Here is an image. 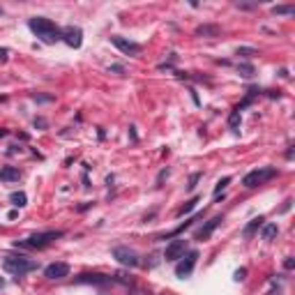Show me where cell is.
I'll use <instances>...</instances> for the list:
<instances>
[{
  "label": "cell",
  "instance_id": "9a60e30c",
  "mask_svg": "<svg viewBox=\"0 0 295 295\" xmlns=\"http://www.w3.org/2000/svg\"><path fill=\"white\" fill-rule=\"evenodd\" d=\"M21 178V171L14 166H5V168H0V180H5V182H12V180H19Z\"/></svg>",
  "mask_w": 295,
  "mask_h": 295
},
{
  "label": "cell",
  "instance_id": "d4e9b609",
  "mask_svg": "<svg viewBox=\"0 0 295 295\" xmlns=\"http://www.w3.org/2000/svg\"><path fill=\"white\" fill-rule=\"evenodd\" d=\"M198 180H201V173H194V175H191V178H189V185H187V189H194V187H196V182Z\"/></svg>",
  "mask_w": 295,
  "mask_h": 295
},
{
  "label": "cell",
  "instance_id": "836d02e7",
  "mask_svg": "<svg viewBox=\"0 0 295 295\" xmlns=\"http://www.w3.org/2000/svg\"><path fill=\"white\" fill-rule=\"evenodd\" d=\"M5 99H7V97H0V102H5Z\"/></svg>",
  "mask_w": 295,
  "mask_h": 295
},
{
  "label": "cell",
  "instance_id": "7a4b0ae2",
  "mask_svg": "<svg viewBox=\"0 0 295 295\" xmlns=\"http://www.w3.org/2000/svg\"><path fill=\"white\" fill-rule=\"evenodd\" d=\"M65 231H42V233L30 235L28 240H21V242H14V247H23V249H44L51 242H55L58 238H62Z\"/></svg>",
  "mask_w": 295,
  "mask_h": 295
},
{
  "label": "cell",
  "instance_id": "ac0fdd59",
  "mask_svg": "<svg viewBox=\"0 0 295 295\" xmlns=\"http://www.w3.org/2000/svg\"><path fill=\"white\" fill-rule=\"evenodd\" d=\"M277 233H279L277 224H263V240H272Z\"/></svg>",
  "mask_w": 295,
  "mask_h": 295
},
{
  "label": "cell",
  "instance_id": "ba28073f",
  "mask_svg": "<svg viewBox=\"0 0 295 295\" xmlns=\"http://www.w3.org/2000/svg\"><path fill=\"white\" fill-rule=\"evenodd\" d=\"M185 251H187V240H173L164 251V258L173 263V261H180L185 256Z\"/></svg>",
  "mask_w": 295,
  "mask_h": 295
},
{
  "label": "cell",
  "instance_id": "6da1fadb",
  "mask_svg": "<svg viewBox=\"0 0 295 295\" xmlns=\"http://www.w3.org/2000/svg\"><path fill=\"white\" fill-rule=\"evenodd\" d=\"M28 28H30L44 44H55V42L62 39V30L51 19H44V16H32L30 21H28Z\"/></svg>",
  "mask_w": 295,
  "mask_h": 295
},
{
  "label": "cell",
  "instance_id": "cb8c5ba5",
  "mask_svg": "<svg viewBox=\"0 0 295 295\" xmlns=\"http://www.w3.org/2000/svg\"><path fill=\"white\" fill-rule=\"evenodd\" d=\"M228 182H231V175H226V178H221L217 185H215V196H219L221 194V189H226L228 187Z\"/></svg>",
  "mask_w": 295,
  "mask_h": 295
},
{
  "label": "cell",
  "instance_id": "52a82bcc",
  "mask_svg": "<svg viewBox=\"0 0 295 295\" xmlns=\"http://www.w3.org/2000/svg\"><path fill=\"white\" fill-rule=\"evenodd\" d=\"M62 42L67 46H72V49H79V46L83 44V30L76 28V26H67L62 30Z\"/></svg>",
  "mask_w": 295,
  "mask_h": 295
},
{
  "label": "cell",
  "instance_id": "5bb4252c",
  "mask_svg": "<svg viewBox=\"0 0 295 295\" xmlns=\"http://www.w3.org/2000/svg\"><path fill=\"white\" fill-rule=\"evenodd\" d=\"M263 224H265V217H261V215H258V217H254V219H251L249 224L244 226L242 235H244V238H251V235H254V231H258V228L263 226Z\"/></svg>",
  "mask_w": 295,
  "mask_h": 295
},
{
  "label": "cell",
  "instance_id": "f1b7e54d",
  "mask_svg": "<svg viewBox=\"0 0 295 295\" xmlns=\"http://www.w3.org/2000/svg\"><path fill=\"white\" fill-rule=\"evenodd\" d=\"M132 295H150V293L143 291V288H132Z\"/></svg>",
  "mask_w": 295,
  "mask_h": 295
},
{
  "label": "cell",
  "instance_id": "d6a6232c",
  "mask_svg": "<svg viewBox=\"0 0 295 295\" xmlns=\"http://www.w3.org/2000/svg\"><path fill=\"white\" fill-rule=\"evenodd\" d=\"M2 14H5V12H2V7H0V16H2Z\"/></svg>",
  "mask_w": 295,
  "mask_h": 295
},
{
  "label": "cell",
  "instance_id": "2e32d148",
  "mask_svg": "<svg viewBox=\"0 0 295 295\" xmlns=\"http://www.w3.org/2000/svg\"><path fill=\"white\" fill-rule=\"evenodd\" d=\"M198 217H203V215H198ZM198 217H191V219H185V221H182V224H180V226H178V228H173V231H171V233H168V235H164V240H166V238H173V235H180L182 231H185V228H189L191 224H194V221L198 219Z\"/></svg>",
  "mask_w": 295,
  "mask_h": 295
},
{
  "label": "cell",
  "instance_id": "4316f807",
  "mask_svg": "<svg viewBox=\"0 0 295 295\" xmlns=\"http://www.w3.org/2000/svg\"><path fill=\"white\" fill-rule=\"evenodd\" d=\"M108 72H115V74H122V72H125V67H122V65H111V67H108Z\"/></svg>",
  "mask_w": 295,
  "mask_h": 295
},
{
  "label": "cell",
  "instance_id": "44dd1931",
  "mask_svg": "<svg viewBox=\"0 0 295 295\" xmlns=\"http://www.w3.org/2000/svg\"><path fill=\"white\" fill-rule=\"evenodd\" d=\"M240 122H242V118H240V113H238V111H233V113L228 115V127L233 129V132H238Z\"/></svg>",
  "mask_w": 295,
  "mask_h": 295
},
{
  "label": "cell",
  "instance_id": "8992f818",
  "mask_svg": "<svg viewBox=\"0 0 295 295\" xmlns=\"http://www.w3.org/2000/svg\"><path fill=\"white\" fill-rule=\"evenodd\" d=\"M198 261V251L191 249L187 256H182V261L178 265H175V274L180 277V279H185V277H189L191 272H194V265H196Z\"/></svg>",
  "mask_w": 295,
  "mask_h": 295
},
{
  "label": "cell",
  "instance_id": "30bf717a",
  "mask_svg": "<svg viewBox=\"0 0 295 295\" xmlns=\"http://www.w3.org/2000/svg\"><path fill=\"white\" fill-rule=\"evenodd\" d=\"M67 274H69V265L67 263H51L44 270L46 279H62V277H67Z\"/></svg>",
  "mask_w": 295,
  "mask_h": 295
},
{
  "label": "cell",
  "instance_id": "5b68a950",
  "mask_svg": "<svg viewBox=\"0 0 295 295\" xmlns=\"http://www.w3.org/2000/svg\"><path fill=\"white\" fill-rule=\"evenodd\" d=\"M113 258L120 265H127V268H136V265H141L138 254L134 249H129V247H115V249H113Z\"/></svg>",
  "mask_w": 295,
  "mask_h": 295
},
{
  "label": "cell",
  "instance_id": "277c9868",
  "mask_svg": "<svg viewBox=\"0 0 295 295\" xmlns=\"http://www.w3.org/2000/svg\"><path fill=\"white\" fill-rule=\"evenodd\" d=\"M272 178H277V168L274 166L256 168V171H249V173L244 175L242 185L247 189H254V187H258V185H263V182H268V180H272Z\"/></svg>",
  "mask_w": 295,
  "mask_h": 295
},
{
  "label": "cell",
  "instance_id": "e0dca14e",
  "mask_svg": "<svg viewBox=\"0 0 295 295\" xmlns=\"http://www.w3.org/2000/svg\"><path fill=\"white\" fill-rule=\"evenodd\" d=\"M272 14H277V16H293L295 7H293V5H277V7H272Z\"/></svg>",
  "mask_w": 295,
  "mask_h": 295
},
{
  "label": "cell",
  "instance_id": "9c48e42d",
  "mask_svg": "<svg viewBox=\"0 0 295 295\" xmlns=\"http://www.w3.org/2000/svg\"><path fill=\"white\" fill-rule=\"evenodd\" d=\"M111 42H113V46H118L122 53H127V55H138L141 53V44H136V42H132V39H125V37H111Z\"/></svg>",
  "mask_w": 295,
  "mask_h": 295
},
{
  "label": "cell",
  "instance_id": "8fae6325",
  "mask_svg": "<svg viewBox=\"0 0 295 295\" xmlns=\"http://www.w3.org/2000/svg\"><path fill=\"white\" fill-rule=\"evenodd\" d=\"M221 221H224V217L221 215H217V217H212L210 221H205V226L203 228H198L196 231V240H208L212 233H215V228L219 226Z\"/></svg>",
  "mask_w": 295,
  "mask_h": 295
},
{
  "label": "cell",
  "instance_id": "3957f363",
  "mask_svg": "<svg viewBox=\"0 0 295 295\" xmlns=\"http://www.w3.org/2000/svg\"><path fill=\"white\" fill-rule=\"evenodd\" d=\"M2 268H5V272L14 274V277H23V274L37 270V263L30 261V258H26V256H5Z\"/></svg>",
  "mask_w": 295,
  "mask_h": 295
},
{
  "label": "cell",
  "instance_id": "4dcf8cb0",
  "mask_svg": "<svg viewBox=\"0 0 295 295\" xmlns=\"http://www.w3.org/2000/svg\"><path fill=\"white\" fill-rule=\"evenodd\" d=\"M2 136H7V129H0V138Z\"/></svg>",
  "mask_w": 295,
  "mask_h": 295
},
{
  "label": "cell",
  "instance_id": "f546056e",
  "mask_svg": "<svg viewBox=\"0 0 295 295\" xmlns=\"http://www.w3.org/2000/svg\"><path fill=\"white\" fill-rule=\"evenodd\" d=\"M7 49H0V60H7Z\"/></svg>",
  "mask_w": 295,
  "mask_h": 295
},
{
  "label": "cell",
  "instance_id": "d6986e66",
  "mask_svg": "<svg viewBox=\"0 0 295 295\" xmlns=\"http://www.w3.org/2000/svg\"><path fill=\"white\" fill-rule=\"evenodd\" d=\"M9 201H12V203H14L16 208H23V205L28 203V196H26L23 191H14V194L9 196Z\"/></svg>",
  "mask_w": 295,
  "mask_h": 295
},
{
  "label": "cell",
  "instance_id": "7402d4cb",
  "mask_svg": "<svg viewBox=\"0 0 295 295\" xmlns=\"http://www.w3.org/2000/svg\"><path fill=\"white\" fill-rule=\"evenodd\" d=\"M196 203H198V198H196V196L191 198V201H187V203H185V205L180 208V210H178V217H182V215H187V212H191L194 208H196Z\"/></svg>",
  "mask_w": 295,
  "mask_h": 295
},
{
  "label": "cell",
  "instance_id": "4fadbf2b",
  "mask_svg": "<svg viewBox=\"0 0 295 295\" xmlns=\"http://www.w3.org/2000/svg\"><path fill=\"white\" fill-rule=\"evenodd\" d=\"M219 30H221L219 26H215V23L208 26V23H205V26H198V28H196V37H217Z\"/></svg>",
  "mask_w": 295,
  "mask_h": 295
},
{
  "label": "cell",
  "instance_id": "7c38bea8",
  "mask_svg": "<svg viewBox=\"0 0 295 295\" xmlns=\"http://www.w3.org/2000/svg\"><path fill=\"white\" fill-rule=\"evenodd\" d=\"M79 284H97V286H104V284H111L113 277H104V274H81L76 277Z\"/></svg>",
  "mask_w": 295,
  "mask_h": 295
},
{
  "label": "cell",
  "instance_id": "484cf974",
  "mask_svg": "<svg viewBox=\"0 0 295 295\" xmlns=\"http://www.w3.org/2000/svg\"><path fill=\"white\" fill-rule=\"evenodd\" d=\"M244 277H247V268H240V270L235 272V281H242Z\"/></svg>",
  "mask_w": 295,
  "mask_h": 295
},
{
  "label": "cell",
  "instance_id": "603a6c76",
  "mask_svg": "<svg viewBox=\"0 0 295 295\" xmlns=\"http://www.w3.org/2000/svg\"><path fill=\"white\" fill-rule=\"evenodd\" d=\"M235 55H242V58H251V55H258L256 49H251V46H240L238 51H235Z\"/></svg>",
  "mask_w": 295,
  "mask_h": 295
},
{
  "label": "cell",
  "instance_id": "1f68e13d",
  "mask_svg": "<svg viewBox=\"0 0 295 295\" xmlns=\"http://www.w3.org/2000/svg\"><path fill=\"white\" fill-rule=\"evenodd\" d=\"M2 288H5V279H2V277H0V291H2Z\"/></svg>",
  "mask_w": 295,
  "mask_h": 295
},
{
  "label": "cell",
  "instance_id": "ffe728a7",
  "mask_svg": "<svg viewBox=\"0 0 295 295\" xmlns=\"http://www.w3.org/2000/svg\"><path fill=\"white\" fill-rule=\"evenodd\" d=\"M238 72H240V76H244V79H251V76H254V65L240 62V65H238Z\"/></svg>",
  "mask_w": 295,
  "mask_h": 295
},
{
  "label": "cell",
  "instance_id": "83f0119b",
  "mask_svg": "<svg viewBox=\"0 0 295 295\" xmlns=\"http://www.w3.org/2000/svg\"><path fill=\"white\" fill-rule=\"evenodd\" d=\"M293 265H295L293 258H286V261H284V268H286V270H293Z\"/></svg>",
  "mask_w": 295,
  "mask_h": 295
}]
</instances>
